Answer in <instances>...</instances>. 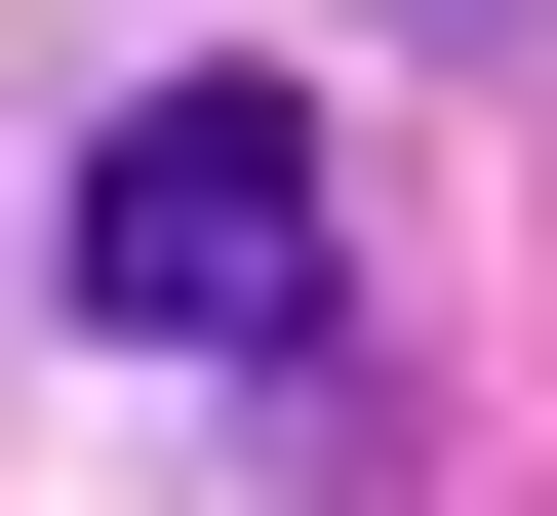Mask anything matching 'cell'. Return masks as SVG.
<instances>
[{"label": "cell", "mask_w": 557, "mask_h": 516, "mask_svg": "<svg viewBox=\"0 0 557 516\" xmlns=\"http://www.w3.org/2000/svg\"><path fill=\"white\" fill-rule=\"evenodd\" d=\"M81 318L319 357V119H278V80H120V119H81Z\"/></svg>", "instance_id": "cell-1"}]
</instances>
